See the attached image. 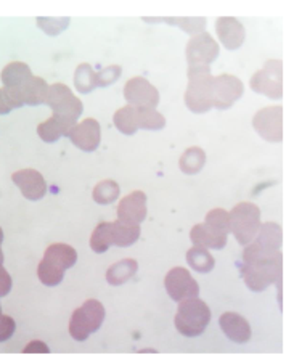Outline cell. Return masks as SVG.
Here are the masks:
<instances>
[{
    "mask_svg": "<svg viewBox=\"0 0 286 360\" xmlns=\"http://www.w3.org/2000/svg\"><path fill=\"white\" fill-rule=\"evenodd\" d=\"M21 99L20 94L13 89H7V87H2L0 89V114H8L13 110L21 108Z\"/></svg>",
    "mask_w": 286,
    "mask_h": 360,
    "instance_id": "cell-35",
    "label": "cell"
},
{
    "mask_svg": "<svg viewBox=\"0 0 286 360\" xmlns=\"http://www.w3.org/2000/svg\"><path fill=\"white\" fill-rule=\"evenodd\" d=\"M230 214V232L242 246L252 242L261 227V209L255 203H239Z\"/></svg>",
    "mask_w": 286,
    "mask_h": 360,
    "instance_id": "cell-6",
    "label": "cell"
},
{
    "mask_svg": "<svg viewBox=\"0 0 286 360\" xmlns=\"http://www.w3.org/2000/svg\"><path fill=\"white\" fill-rule=\"evenodd\" d=\"M146 219V195L135 190L122 198L118 206V220L126 225H140Z\"/></svg>",
    "mask_w": 286,
    "mask_h": 360,
    "instance_id": "cell-16",
    "label": "cell"
},
{
    "mask_svg": "<svg viewBox=\"0 0 286 360\" xmlns=\"http://www.w3.org/2000/svg\"><path fill=\"white\" fill-rule=\"evenodd\" d=\"M121 73L122 68L119 64H109V66L103 68L100 73H96V87H108L114 84L121 77Z\"/></svg>",
    "mask_w": 286,
    "mask_h": 360,
    "instance_id": "cell-37",
    "label": "cell"
},
{
    "mask_svg": "<svg viewBox=\"0 0 286 360\" xmlns=\"http://www.w3.org/2000/svg\"><path fill=\"white\" fill-rule=\"evenodd\" d=\"M2 242H3V230L0 227V244H2Z\"/></svg>",
    "mask_w": 286,
    "mask_h": 360,
    "instance_id": "cell-42",
    "label": "cell"
},
{
    "mask_svg": "<svg viewBox=\"0 0 286 360\" xmlns=\"http://www.w3.org/2000/svg\"><path fill=\"white\" fill-rule=\"evenodd\" d=\"M113 123L119 132L124 136H133L138 131V113L137 106H122L113 116Z\"/></svg>",
    "mask_w": 286,
    "mask_h": 360,
    "instance_id": "cell-25",
    "label": "cell"
},
{
    "mask_svg": "<svg viewBox=\"0 0 286 360\" xmlns=\"http://www.w3.org/2000/svg\"><path fill=\"white\" fill-rule=\"evenodd\" d=\"M242 277L251 292L261 293L272 285H276L281 298V283H283V255L281 251L272 255H256L243 251Z\"/></svg>",
    "mask_w": 286,
    "mask_h": 360,
    "instance_id": "cell-1",
    "label": "cell"
},
{
    "mask_svg": "<svg viewBox=\"0 0 286 360\" xmlns=\"http://www.w3.org/2000/svg\"><path fill=\"white\" fill-rule=\"evenodd\" d=\"M76 90L81 94H90L96 87V73L89 63H81L75 73Z\"/></svg>",
    "mask_w": 286,
    "mask_h": 360,
    "instance_id": "cell-32",
    "label": "cell"
},
{
    "mask_svg": "<svg viewBox=\"0 0 286 360\" xmlns=\"http://www.w3.org/2000/svg\"><path fill=\"white\" fill-rule=\"evenodd\" d=\"M216 31H218V38L225 49L238 50L244 44L246 38V29L233 16H220L216 21Z\"/></svg>",
    "mask_w": 286,
    "mask_h": 360,
    "instance_id": "cell-18",
    "label": "cell"
},
{
    "mask_svg": "<svg viewBox=\"0 0 286 360\" xmlns=\"http://www.w3.org/2000/svg\"><path fill=\"white\" fill-rule=\"evenodd\" d=\"M256 94H262L272 100L283 99V62L281 60H269L264 68L255 73L249 82Z\"/></svg>",
    "mask_w": 286,
    "mask_h": 360,
    "instance_id": "cell-7",
    "label": "cell"
},
{
    "mask_svg": "<svg viewBox=\"0 0 286 360\" xmlns=\"http://www.w3.org/2000/svg\"><path fill=\"white\" fill-rule=\"evenodd\" d=\"M113 246V237H112V222H101L95 227L94 233L90 237V248L96 255L106 253Z\"/></svg>",
    "mask_w": 286,
    "mask_h": 360,
    "instance_id": "cell-30",
    "label": "cell"
},
{
    "mask_svg": "<svg viewBox=\"0 0 286 360\" xmlns=\"http://www.w3.org/2000/svg\"><path fill=\"white\" fill-rule=\"evenodd\" d=\"M68 137L76 149L90 153V151H95L99 149L101 142L100 124L94 118H87L82 123L76 124L71 129V132L68 133Z\"/></svg>",
    "mask_w": 286,
    "mask_h": 360,
    "instance_id": "cell-15",
    "label": "cell"
},
{
    "mask_svg": "<svg viewBox=\"0 0 286 360\" xmlns=\"http://www.w3.org/2000/svg\"><path fill=\"white\" fill-rule=\"evenodd\" d=\"M164 288L170 299L175 303L200 296V285L193 279L190 272L183 269V267H174L168 272L164 279Z\"/></svg>",
    "mask_w": 286,
    "mask_h": 360,
    "instance_id": "cell-11",
    "label": "cell"
},
{
    "mask_svg": "<svg viewBox=\"0 0 286 360\" xmlns=\"http://www.w3.org/2000/svg\"><path fill=\"white\" fill-rule=\"evenodd\" d=\"M13 183L20 188L23 196L29 201L42 200L47 193V183L44 175L34 169H21L12 174Z\"/></svg>",
    "mask_w": 286,
    "mask_h": 360,
    "instance_id": "cell-17",
    "label": "cell"
},
{
    "mask_svg": "<svg viewBox=\"0 0 286 360\" xmlns=\"http://www.w3.org/2000/svg\"><path fill=\"white\" fill-rule=\"evenodd\" d=\"M16 330V322L13 320L10 316H5L2 312V306H0V343L8 341L15 335Z\"/></svg>",
    "mask_w": 286,
    "mask_h": 360,
    "instance_id": "cell-38",
    "label": "cell"
},
{
    "mask_svg": "<svg viewBox=\"0 0 286 360\" xmlns=\"http://www.w3.org/2000/svg\"><path fill=\"white\" fill-rule=\"evenodd\" d=\"M76 249L64 243H53L45 249L44 259L38 267V277L45 286H57L63 281L64 272L76 266Z\"/></svg>",
    "mask_w": 286,
    "mask_h": 360,
    "instance_id": "cell-2",
    "label": "cell"
},
{
    "mask_svg": "<svg viewBox=\"0 0 286 360\" xmlns=\"http://www.w3.org/2000/svg\"><path fill=\"white\" fill-rule=\"evenodd\" d=\"M112 237H113V246L119 248H129L137 243L140 238V225H126L122 222H112Z\"/></svg>",
    "mask_w": 286,
    "mask_h": 360,
    "instance_id": "cell-27",
    "label": "cell"
},
{
    "mask_svg": "<svg viewBox=\"0 0 286 360\" xmlns=\"http://www.w3.org/2000/svg\"><path fill=\"white\" fill-rule=\"evenodd\" d=\"M205 164H206V153L205 150L200 149V146H192V149L183 151L181 161H179V168H181L182 172L187 175L198 174L203 168H205Z\"/></svg>",
    "mask_w": 286,
    "mask_h": 360,
    "instance_id": "cell-28",
    "label": "cell"
},
{
    "mask_svg": "<svg viewBox=\"0 0 286 360\" xmlns=\"http://www.w3.org/2000/svg\"><path fill=\"white\" fill-rule=\"evenodd\" d=\"M45 105L52 108L53 114H62V116L71 118L75 121H77L82 112H84L82 101L73 94V90L68 86L60 84V82L49 86Z\"/></svg>",
    "mask_w": 286,
    "mask_h": 360,
    "instance_id": "cell-10",
    "label": "cell"
},
{
    "mask_svg": "<svg viewBox=\"0 0 286 360\" xmlns=\"http://www.w3.org/2000/svg\"><path fill=\"white\" fill-rule=\"evenodd\" d=\"M146 23H168V25H172V26H177L183 29L188 34H200V32H205V27H206V18H201V16H195V18H190V16H181V18H143Z\"/></svg>",
    "mask_w": 286,
    "mask_h": 360,
    "instance_id": "cell-26",
    "label": "cell"
},
{
    "mask_svg": "<svg viewBox=\"0 0 286 360\" xmlns=\"http://www.w3.org/2000/svg\"><path fill=\"white\" fill-rule=\"evenodd\" d=\"M119 193H121V188H119L118 183L112 179H106L96 183L92 198L99 205H112L119 198Z\"/></svg>",
    "mask_w": 286,
    "mask_h": 360,
    "instance_id": "cell-31",
    "label": "cell"
},
{
    "mask_svg": "<svg viewBox=\"0 0 286 360\" xmlns=\"http://www.w3.org/2000/svg\"><path fill=\"white\" fill-rule=\"evenodd\" d=\"M224 335L237 344H244L251 339V326L246 318L235 312H225L219 318Z\"/></svg>",
    "mask_w": 286,
    "mask_h": 360,
    "instance_id": "cell-19",
    "label": "cell"
},
{
    "mask_svg": "<svg viewBox=\"0 0 286 360\" xmlns=\"http://www.w3.org/2000/svg\"><path fill=\"white\" fill-rule=\"evenodd\" d=\"M206 224L229 235V232H230V214L225 209H220V207H218V209H212L206 214Z\"/></svg>",
    "mask_w": 286,
    "mask_h": 360,
    "instance_id": "cell-36",
    "label": "cell"
},
{
    "mask_svg": "<svg viewBox=\"0 0 286 360\" xmlns=\"http://www.w3.org/2000/svg\"><path fill=\"white\" fill-rule=\"evenodd\" d=\"M283 108L278 105L267 106L257 112L252 118V127L259 136L267 142L281 143L283 142L285 123H283Z\"/></svg>",
    "mask_w": 286,
    "mask_h": 360,
    "instance_id": "cell-9",
    "label": "cell"
},
{
    "mask_svg": "<svg viewBox=\"0 0 286 360\" xmlns=\"http://www.w3.org/2000/svg\"><path fill=\"white\" fill-rule=\"evenodd\" d=\"M211 322V309L198 298H188L179 303L177 313L174 317L175 329L187 338H195L205 333Z\"/></svg>",
    "mask_w": 286,
    "mask_h": 360,
    "instance_id": "cell-4",
    "label": "cell"
},
{
    "mask_svg": "<svg viewBox=\"0 0 286 360\" xmlns=\"http://www.w3.org/2000/svg\"><path fill=\"white\" fill-rule=\"evenodd\" d=\"M214 76L211 68L188 69V86L185 92V105L192 113L203 114L214 108Z\"/></svg>",
    "mask_w": 286,
    "mask_h": 360,
    "instance_id": "cell-3",
    "label": "cell"
},
{
    "mask_svg": "<svg viewBox=\"0 0 286 360\" xmlns=\"http://www.w3.org/2000/svg\"><path fill=\"white\" fill-rule=\"evenodd\" d=\"M16 92L20 94L23 105L38 106L45 103V99H47V92H49V84L45 82V79H42V77L32 76L31 79Z\"/></svg>",
    "mask_w": 286,
    "mask_h": 360,
    "instance_id": "cell-23",
    "label": "cell"
},
{
    "mask_svg": "<svg viewBox=\"0 0 286 360\" xmlns=\"http://www.w3.org/2000/svg\"><path fill=\"white\" fill-rule=\"evenodd\" d=\"M69 18L64 16V18H47V16H40V18H36V25H38L40 29H42L45 34L49 36H58L60 32L66 31L68 26H69Z\"/></svg>",
    "mask_w": 286,
    "mask_h": 360,
    "instance_id": "cell-34",
    "label": "cell"
},
{
    "mask_svg": "<svg viewBox=\"0 0 286 360\" xmlns=\"http://www.w3.org/2000/svg\"><path fill=\"white\" fill-rule=\"evenodd\" d=\"M138 270V262L135 259H122L109 267L106 272V281L112 286H121L132 279Z\"/></svg>",
    "mask_w": 286,
    "mask_h": 360,
    "instance_id": "cell-24",
    "label": "cell"
},
{
    "mask_svg": "<svg viewBox=\"0 0 286 360\" xmlns=\"http://www.w3.org/2000/svg\"><path fill=\"white\" fill-rule=\"evenodd\" d=\"M187 262L193 270L200 272V274H209L214 269L216 261L214 257L206 248L193 246L187 251Z\"/></svg>",
    "mask_w": 286,
    "mask_h": 360,
    "instance_id": "cell-29",
    "label": "cell"
},
{
    "mask_svg": "<svg viewBox=\"0 0 286 360\" xmlns=\"http://www.w3.org/2000/svg\"><path fill=\"white\" fill-rule=\"evenodd\" d=\"M76 126V121L71 118L62 116V114H53L47 121L40 123L38 126V136L45 143H55L58 138L68 136L71 129Z\"/></svg>",
    "mask_w": 286,
    "mask_h": 360,
    "instance_id": "cell-20",
    "label": "cell"
},
{
    "mask_svg": "<svg viewBox=\"0 0 286 360\" xmlns=\"http://www.w3.org/2000/svg\"><path fill=\"white\" fill-rule=\"evenodd\" d=\"M32 352H42V354H49L50 349L49 346L42 343V341H31L29 344L23 349V354H32Z\"/></svg>",
    "mask_w": 286,
    "mask_h": 360,
    "instance_id": "cell-40",
    "label": "cell"
},
{
    "mask_svg": "<svg viewBox=\"0 0 286 360\" xmlns=\"http://www.w3.org/2000/svg\"><path fill=\"white\" fill-rule=\"evenodd\" d=\"M32 76L34 75H32L31 68L27 66L26 63L12 62L2 69L0 79H2V84H3V87H7V89L20 90L21 87L25 86Z\"/></svg>",
    "mask_w": 286,
    "mask_h": 360,
    "instance_id": "cell-22",
    "label": "cell"
},
{
    "mask_svg": "<svg viewBox=\"0 0 286 360\" xmlns=\"http://www.w3.org/2000/svg\"><path fill=\"white\" fill-rule=\"evenodd\" d=\"M281 243H283V229L275 222H265L261 224L259 232L251 243L244 246V251L256 253V255H272L280 251Z\"/></svg>",
    "mask_w": 286,
    "mask_h": 360,
    "instance_id": "cell-14",
    "label": "cell"
},
{
    "mask_svg": "<svg viewBox=\"0 0 286 360\" xmlns=\"http://www.w3.org/2000/svg\"><path fill=\"white\" fill-rule=\"evenodd\" d=\"M12 286H13V281H12V277L8 272L5 270V267L3 264L0 266V298L7 296L8 293L12 292Z\"/></svg>",
    "mask_w": 286,
    "mask_h": 360,
    "instance_id": "cell-39",
    "label": "cell"
},
{
    "mask_svg": "<svg viewBox=\"0 0 286 360\" xmlns=\"http://www.w3.org/2000/svg\"><path fill=\"white\" fill-rule=\"evenodd\" d=\"M124 99L131 106L137 108H153L159 103V92L145 77H132L124 86Z\"/></svg>",
    "mask_w": 286,
    "mask_h": 360,
    "instance_id": "cell-12",
    "label": "cell"
},
{
    "mask_svg": "<svg viewBox=\"0 0 286 360\" xmlns=\"http://www.w3.org/2000/svg\"><path fill=\"white\" fill-rule=\"evenodd\" d=\"M214 106L218 110H229L243 97V82L233 75H220L214 77Z\"/></svg>",
    "mask_w": 286,
    "mask_h": 360,
    "instance_id": "cell-13",
    "label": "cell"
},
{
    "mask_svg": "<svg viewBox=\"0 0 286 360\" xmlns=\"http://www.w3.org/2000/svg\"><path fill=\"white\" fill-rule=\"evenodd\" d=\"M219 44L212 39L209 32H200L188 40L185 55L190 68H211V64L219 57Z\"/></svg>",
    "mask_w": 286,
    "mask_h": 360,
    "instance_id": "cell-8",
    "label": "cell"
},
{
    "mask_svg": "<svg viewBox=\"0 0 286 360\" xmlns=\"http://www.w3.org/2000/svg\"><path fill=\"white\" fill-rule=\"evenodd\" d=\"M190 240L195 246L206 249H222L227 244V233L211 227V225L196 224L190 232Z\"/></svg>",
    "mask_w": 286,
    "mask_h": 360,
    "instance_id": "cell-21",
    "label": "cell"
},
{
    "mask_svg": "<svg viewBox=\"0 0 286 360\" xmlns=\"http://www.w3.org/2000/svg\"><path fill=\"white\" fill-rule=\"evenodd\" d=\"M3 264V251H2V248H0V266Z\"/></svg>",
    "mask_w": 286,
    "mask_h": 360,
    "instance_id": "cell-41",
    "label": "cell"
},
{
    "mask_svg": "<svg viewBox=\"0 0 286 360\" xmlns=\"http://www.w3.org/2000/svg\"><path fill=\"white\" fill-rule=\"evenodd\" d=\"M138 129L143 131H161L166 127V119L153 108H137Z\"/></svg>",
    "mask_w": 286,
    "mask_h": 360,
    "instance_id": "cell-33",
    "label": "cell"
},
{
    "mask_svg": "<svg viewBox=\"0 0 286 360\" xmlns=\"http://www.w3.org/2000/svg\"><path fill=\"white\" fill-rule=\"evenodd\" d=\"M106 311L96 299H87L73 312L69 320V335L76 341H86L92 333L99 331L105 322Z\"/></svg>",
    "mask_w": 286,
    "mask_h": 360,
    "instance_id": "cell-5",
    "label": "cell"
}]
</instances>
